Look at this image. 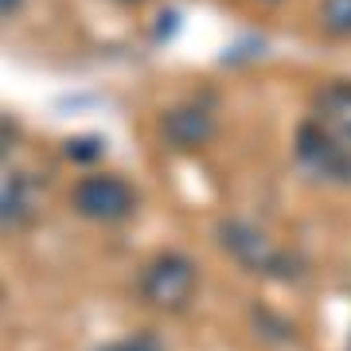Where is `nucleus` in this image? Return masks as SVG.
Wrapping results in <instances>:
<instances>
[{"label":"nucleus","instance_id":"f03ea898","mask_svg":"<svg viewBox=\"0 0 351 351\" xmlns=\"http://www.w3.org/2000/svg\"><path fill=\"white\" fill-rule=\"evenodd\" d=\"M219 242H223V250L234 258L239 265H246L250 274H269V277H293L289 269V254L277 246L265 230L258 226L242 223V219H226L219 226Z\"/></svg>","mask_w":351,"mask_h":351},{"label":"nucleus","instance_id":"20e7f679","mask_svg":"<svg viewBox=\"0 0 351 351\" xmlns=\"http://www.w3.org/2000/svg\"><path fill=\"white\" fill-rule=\"evenodd\" d=\"M297 160L320 180H336V184H351V149L339 145L336 137H328L316 121H304L297 129Z\"/></svg>","mask_w":351,"mask_h":351},{"label":"nucleus","instance_id":"9d476101","mask_svg":"<svg viewBox=\"0 0 351 351\" xmlns=\"http://www.w3.org/2000/svg\"><path fill=\"white\" fill-rule=\"evenodd\" d=\"M20 4H24V0H0V8H4V16H16V12H20Z\"/></svg>","mask_w":351,"mask_h":351},{"label":"nucleus","instance_id":"0eeeda50","mask_svg":"<svg viewBox=\"0 0 351 351\" xmlns=\"http://www.w3.org/2000/svg\"><path fill=\"white\" fill-rule=\"evenodd\" d=\"M4 226H12V230H20V226L36 215V188L27 184V176H8V184H4Z\"/></svg>","mask_w":351,"mask_h":351},{"label":"nucleus","instance_id":"1a4fd4ad","mask_svg":"<svg viewBox=\"0 0 351 351\" xmlns=\"http://www.w3.org/2000/svg\"><path fill=\"white\" fill-rule=\"evenodd\" d=\"M98 351H164V343L152 332H137V336H129V339H117V343H106V348Z\"/></svg>","mask_w":351,"mask_h":351},{"label":"nucleus","instance_id":"6e6552de","mask_svg":"<svg viewBox=\"0 0 351 351\" xmlns=\"http://www.w3.org/2000/svg\"><path fill=\"white\" fill-rule=\"evenodd\" d=\"M320 32L328 39H351V0H320Z\"/></svg>","mask_w":351,"mask_h":351},{"label":"nucleus","instance_id":"9b49d317","mask_svg":"<svg viewBox=\"0 0 351 351\" xmlns=\"http://www.w3.org/2000/svg\"><path fill=\"white\" fill-rule=\"evenodd\" d=\"M117 4H141V0H117Z\"/></svg>","mask_w":351,"mask_h":351},{"label":"nucleus","instance_id":"423d86ee","mask_svg":"<svg viewBox=\"0 0 351 351\" xmlns=\"http://www.w3.org/2000/svg\"><path fill=\"white\" fill-rule=\"evenodd\" d=\"M328 137H336L339 145L351 149V82L348 78H332L313 94V117Z\"/></svg>","mask_w":351,"mask_h":351},{"label":"nucleus","instance_id":"f257e3e1","mask_svg":"<svg viewBox=\"0 0 351 351\" xmlns=\"http://www.w3.org/2000/svg\"><path fill=\"white\" fill-rule=\"evenodd\" d=\"M141 297L160 308V313H184L195 301V289H199V265L191 262L188 254L164 250L156 254L145 269H141Z\"/></svg>","mask_w":351,"mask_h":351},{"label":"nucleus","instance_id":"f8f14e48","mask_svg":"<svg viewBox=\"0 0 351 351\" xmlns=\"http://www.w3.org/2000/svg\"><path fill=\"white\" fill-rule=\"evenodd\" d=\"M262 4H277V0H262Z\"/></svg>","mask_w":351,"mask_h":351},{"label":"nucleus","instance_id":"7ed1b4c3","mask_svg":"<svg viewBox=\"0 0 351 351\" xmlns=\"http://www.w3.org/2000/svg\"><path fill=\"white\" fill-rule=\"evenodd\" d=\"M71 207L90 223H125L137 211V191L121 176H82L71 191Z\"/></svg>","mask_w":351,"mask_h":351},{"label":"nucleus","instance_id":"39448f33","mask_svg":"<svg viewBox=\"0 0 351 351\" xmlns=\"http://www.w3.org/2000/svg\"><path fill=\"white\" fill-rule=\"evenodd\" d=\"M215 129L219 125H215V110L207 98H188L160 113V137L180 152L203 149L215 137Z\"/></svg>","mask_w":351,"mask_h":351}]
</instances>
